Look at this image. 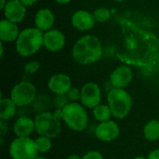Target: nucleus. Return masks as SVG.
<instances>
[{
  "instance_id": "obj_1",
  "label": "nucleus",
  "mask_w": 159,
  "mask_h": 159,
  "mask_svg": "<svg viewBox=\"0 0 159 159\" xmlns=\"http://www.w3.org/2000/svg\"><path fill=\"white\" fill-rule=\"evenodd\" d=\"M72 56L77 63L83 65L98 61L102 56V46L100 39L93 35L81 37L75 42Z\"/></svg>"
},
{
  "instance_id": "obj_2",
  "label": "nucleus",
  "mask_w": 159,
  "mask_h": 159,
  "mask_svg": "<svg viewBox=\"0 0 159 159\" xmlns=\"http://www.w3.org/2000/svg\"><path fill=\"white\" fill-rule=\"evenodd\" d=\"M42 46H44V34L36 27L22 30L16 40V50L21 57L36 53Z\"/></svg>"
},
{
  "instance_id": "obj_3",
  "label": "nucleus",
  "mask_w": 159,
  "mask_h": 159,
  "mask_svg": "<svg viewBox=\"0 0 159 159\" xmlns=\"http://www.w3.org/2000/svg\"><path fill=\"white\" fill-rule=\"evenodd\" d=\"M107 103L112 115L117 119L126 118L132 107V98L124 89H112L107 94Z\"/></svg>"
},
{
  "instance_id": "obj_4",
  "label": "nucleus",
  "mask_w": 159,
  "mask_h": 159,
  "mask_svg": "<svg viewBox=\"0 0 159 159\" xmlns=\"http://www.w3.org/2000/svg\"><path fill=\"white\" fill-rule=\"evenodd\" d=\"M63 122L74 131H83L89 123V116L82 104L77 102H69L62 108Z\"/></svg>"
},
{
  "instance_id": "obj_5",
  "label": "nucleus",
  "mask_w": 159,
  "mask_h": 159,
  "mask_svg": "<svg viewBox=\"0 0 159 159\" xmlns=\"http://www.w3.org/2000/svg\"><path fill=\"white\" fill-rule=\"evenodd\" d=\"M35 131L39 136L56 138L61 131V124L53 113L42 112L34 117Z\"/></svg>"
},
{
  "instance_id": "obj_6",
  "label": "nucleus",
  "mask_w": 159,
  "mask_h": 159,
  "mask_svg": "<svg viewBox=\"0 0 159 159\" xmlns=\"http://www.w3.org/2000/svg\"><path fill=\"white\" fill-rule=\"evenodd\" d=\"M9 156L12 159H34L38 151L34 140L30 137H17L9 144Z\"/></svg>"
},
{
  "instance_id": "obj_7",
  "label": "nucleus",
  "mask_w": 159,
  "mask_h": 159,
  "mask_svg": "<svg viewBox=\"0 0 159 159\" xmlns=\"http://www.w3.org/2000/svg\"><path fill=\"white\" fill-rule=\"evenodd\" d=\"M9 98L18 107L28 106L36 99V89L33 83L21 81L12 88Z\"/></svg>"
},
{
  "instance_id": "obj_8",
  "label": "nucleus",
  "mask_w": 159,
  "mask_h": 159,
  "mask_svg": "<svg viewBox=\"0 0 159 159\" xmlns=\"http://www.w3.org/2000/svg\"><path fill=\"white\" fill-rule=\"evenodd\" d=\"M81 90L80 102L84 107L89 109H94L101 104L102 101V91L100 87L93 82H89L85 84Z\"/></svg>"
},
{
  "instance_id": "obj_9",
  "label": "nucleus",
  "mask_w": 159,
  "mask_h": 159,
  "mask_svg": "<svg viewBox=\"0 0 159 159\" xmlns=\"http://www.w3.org/2000/svg\"><path fill=\"white\" fill-rule=\"evenodd\" d=\"M119 133L120 128L117 123L113 120L100 123L95 129L97 139L104 143H109L116 140L119 136Z\"/></svg>"
},
{
  "instance_id": "obj_10",
  "label": "nucleus",
  "mask_w": 159,
  "mask_h": 159,
  "mask_svg": "<svg viewBox=\"0 0 159 159\" xmlns=\"http://www.w3.org/2000/svg\"><path fill=\"white\" fill-rule=\"evenodd\" d=\"M133 78L132 70L127 65H121L116 68L110 75V83L116 89H125Z\"/></svg>"
},
{
  "instance_id": "obj_11",
  "label": "nucleus",
  "mask_w": 159,
  "mask_h": 159,
  "mask_svg": "<svg viewBox=\"0 0 159 159\" xmlns=\"http://www.w3.org/2000/svg\"><path fill=\"white\" fill-rule=\"evenodd\" d=\"M48 87L55 95H65L72 89V81L64 74H56L48 79Z\"/></svg>"
},
{
  "instance_id": "obj_12",
  "label": "nucleus",
  "mask_w": 159,
  "mask_h": 159,
  "mask_svg": "<svg viewBox=\"0 0 159 159\" xmlns=\"http://www.w3.org/2000/svg\"><path fill=\"white\" fill-rule=\"evenodd\" d=\"M25 14L26 7L20 0H9L4 7L5 18L13 23L20 22L24 19Z\"/></svg>"
},
{
  "instance_id": "obj_13",
  "label": "nucleus",
  "mask_w": 159,
  "mask_h": 159,
  "mask_svg": "<svg viewBox=\"0 0 159 159\" xmlns=\"http://www.w3.org/2000/svg\"><path fill=\"white\" fill-rule=\"evenodd\" d=\"M64 44L65 36L59 30L50 29L44 34V46L48 50L57 52L63 48Z\"/></svg>"
},
{
  "instance_id": "obj_14",
  "label": "nucleus",
  "mask_w": 159,
  "mask_h": 159,
  "mask_svg": "<svg viewBox=\"0 0 159 159\" xmlns=\"http://www.w3.org/2000/svg\"><path fill=\"white\" fill-rule=\"evenodd\" d=\"M71 22L75 29L79 31H88L94 27L96 21L93 14L87 10H77L73 14Z\"/></svg>"
},
{
  "instance_id": "obj_15",
  "label": "nucleus",
  "mask_w": 159,
  "mask_h": 159,
  "mask_svg": "<svg viewBox=\"0 0 159 159\" xmlns=\"http://www.w3.org/2000/svg\"><path fill=\"white\" fill-rule=\"evenodd\" d=\"M34 130V120L28 116L19 117L13 125V132L17 137H30Z\"/></svg>"
},
{
  "instance_id": "obj_16",
  "label": "nucleus",
  "mask_w": 159,
  "mask_h": 159,
  "mask_svg": "<svg viewBox=\"0 0 159 159\" xmlns=\"http://www.w3.org/2000/svg\"><path fill=\"white\" fill-rule=\"evenodd\" d=\"M54 15L48 8H42L38 10L34 17V23L36 28L42 32L49 31L54 24Z\"/></svg>"
},
{
  "instance_id": "obj_17",
  "label": "nucleus",
  "mask_w": 159,
  "mask_h": 159,
  "mask_svg": "<svg viewBox=\"0 0 159 159\" xmlns=\"http://www.w3.org/2000/svg\"><path fill=\"white\" fill-rule=\"evenodd\" d=\"M19 29L16 23L7 19L0 21V39L4 42H13L19 37Z\"/></svg>"
},
{
  "instance_id": "obj_18",
  "label": "nucleus",
  "mask_w": 159,
  "mask_h": 159,
  "mask_svg": "<svg viewBox=\"0 0 159 159\" xmlns=\"http://www.w3.org/2000/svg\"><path fill=\"white\" fill-rule=\"evenodd\" d=\"M17 105L10 98H0V119L7 121L16 114Z\"/></svg>"
},
{
  "instance_id": "obj_19",
  "label": "nucleus",
  "mask_w": 159,
  "mask_h": 159,
  "mask_svg": "<svg viewBox=\"0 0 159 159\" xmlns=\"http://www.w3.org/2000/svg\"><path fill=\"white\" fill-rule=\"evenodd\" d=\"M143 136L149 142L159 140V119H152L143 127Z\"/></svg>"
},
{
  "instance_id": "obj_20",
  "label": "nucleus",
  "mask_w": 159,
  "mask_h": 159,
  "mask_svg": "<svg viewBox=\"0 0 159 159\" xmlns=\"http://www.w3.org/2000/svg\"><path fill=\"white\" fill-rule=\"evenodd\" d=\"M92 110H93L92 114H93L94 118L97 121H99L100 123L109 121V120H111L110 119L111 116H113L111 109L108 106V104H100Z\"/></svg>"
},
{
  "instance_id": "obj_21",
  "label": "nucleus",
  "mask_w": 159,
  "mask_h": 159,
  "mask_svg": "<svg viewBox=\"0 0 159 159\" xmlns=\"http://www.w3.org/2000/svg\"><path fill=\"white\" fill-rule=\"evenodd\" d=\"M34 143H35L37 151L40 154H46L52 148L51 139L48 137L39 136L34 140Z\"/></svg>"
},
{
  "instance_id": "obj_22",
  "label": "nucleus",
  "mask_w": 159,
  "mask_h": 159,
  "mask_svg": "<svg viewBox=\"0 0 159 159\" xmlns=\"http://www.w3.org/2000/svg\"><path fill=\"white\" fill-rule=\"evenodd\" d=\"M93 17L95 19V21H97V22H105L110 19L111 12L109 9H107L105 7H100L94 11Z\"/></svg>"
},
{
  "instance_id": "obj_23",
  "label": "nucleus",
  "mask_w": 159,
  "mask_h": 159,
  "mask_svg": "<svg viewBox=\"0 0 159 159\" xmlns=\"http://www.w3.org/2000/svg\"><path fill=\"white\" fill-rule=\"evenodd\" d=\"M40 68V63L36 61H33L30 62H27L24 66V73L28 75H33L36 73Z\"/></svg>"
},
{
  "instance_id": "obj_24",
  "label": "nucleus",
  "mask_w": 159,
  "mask_h": 159,
  "mask_svg": "<svg viewBox=\"0 0 159 159\" xmlns=\"http://www.w3.org/2000/svg\"><path fill=\"white\" fill-rule=\"evenodd\" d=\"M66 95L68 97V100L71 102H77L78 101H80V98H81V90L76 88H72L67 92Z\"/></svg>"
},
{
  "instance_id": "obj_25",
  "label": "nucleus",
  "mask_w": 159,
  "mask_h": 159,
  "mask_svg": "<svg viewBox=\"0 0 159 159\" xmlns=\"http://www.w3.org/2000/svg\"><path fill=\"white\" fill-rule=\"evenodd\" d=\"M69 100H68V97L67 95H56V98H55V105L57 108H60V109H62L64 108L69 102Z\"/></svg>"
},
{
  "instance_id": "obj_26",
  "label": "nucleus",
  "mask_w": 159,
  "mask_h": 159,
  "mask_svg": "<svg viewBox=\"0 0 159 159\" xmlns=\"http://www.w3.org/2000/svg\"><path fill=\"white\" fill-rule=\"evenodd\" d=\"M82 159H103V157L98 151H89L82 157Z\"/></svg>"
},
{
  "instance_id": "obj_27",
  "label": "nucleus",
  "mask_w": 159,
  "mask_h": 159,
  "mask_svg": "<svg viewBox=\"0 0 159 159\" xmlns=\"http://www.w3.org/2000/svg\"><path fill=\"white\" fill-rule=\"evenodd\" d=\"M8 130V125L5 120H1L0 122V134L2 137H4V135L7 132Z\"/></svg>"
},
{
  "instance_id": "obj_28",
  "label": "nucleus",
  "mask_w": 159,
  "mask_h": 159,
  "mask_svg": "<svg viewBox=\"0 0 159 159\" xmlns=\"http://www.w3.org/2000/svg\"><path fill=\"white\" fill-rule=\"evenodd\" d=\"M148 159H159V148L151 151L147 157Z\"/></svg>"
},
{
  "instance_id": "obj_29",
  "label": "nucleus",
  "mask_w": 159,
  "mask_h": 159,
  "mask_svg": "<svg viewBox=\"0 0 159 159\" xmlns=\"http://www.w3.org/2000/svg\"><path fill=\"white\" fill-rule=\"evenodd\" d=\"M25 7H31L33 6L34 3H36L37 0H20Z\"/></svg>"
},
{
  "instance_id": "obj_30",
  "label": "nucleus",
  "mask_w": 159,
  "mask_h": 159,
  "mask_svg": "<svg viewBox=\"0 0 159 159\" xmlns=\"http://www.w3.org/2000/svg\"><path fill=\"white\" fill-rule=\"evenodd\" d=\"M53 114H54V116H55L58 119H61V118H62V109L57 108Z\"/></svg>"
},
{
  "instance_id": "obj_31",
  "label": "nucleus",
  "mask_w": 159,
  "mask_h": 159,
  "mask_svg": "<svg viewBox=\"0 0 159 159\" xmlns=\"http://www.w3.org/2000/svg\"><path fill=\"white\" fill-rule=\"evenodd\" d=\"M66 159H82V157L77 155H70L69 157H66Z\"/></svg>"
},
{
  "instance_id": "obj_32",
  "label": "nucleus",
  "mask_w": 159,
  "mask_h": 159,
  "mask_svg": "<svg viewBox=\"0 0 159 159\" xmlns=\"http://www.w3.org/2000/svg\"><path fill=\"white\" fill-rule=\"evenodd\" d=\"M55 1L59 4H67V3L71 2V0H55Z\"/></svg>"
},
{
  "instance_id": "obj_33",
  "label": "nucleus",
  "mask_w": 159,
  "mask_h": 159,
  "mask_svg": "<svg viewBox=\"0 0 159 159\" xmlns=\"http://www.w3.org/2000/svg\"><path fill=\"white\" fill-rule=\"evenodd\" d=\"M7 3V2H6V0H1V7H0V8H4Z\"/></svg>"
},
{
  "instance_id": "obj_34",
  "label": "nucleus",
  "mask_w": 159,
  "mask_h": 159,
  "mask_svg": "<svg viewBox=\"0 0 159 159\" xmlns=\"http://www.w3.org/2000/svg\"><path fill=\"white\" fill-rule=\"evenodd\" d=\"M0 46H1V52H0V55H1V57L3 56V52H4V48H3V44L1 43L0 44Z\"/></svg>"
},
{
  "instance_id": "obj_35",
  "label": "nucleus",
  "mask_w": 159,
  "mask_h": 159,
  "mask_svg": "<svg viewBox=\"0 0 159 159\" xmlns=\"http://www.w3.org/2000/svg\"><path fill=\"white\" fill-rule=\"evenodd\" d=\"M133 159H148V158H147V157H141V156H140V157H134Z\"/></svg>"
},
{
  "instance_id": "obj_36",
  "label": "nucleus",
  "mask_w": 159,
  "mask_h": 159,
  "mask_svg": "<svg viewBox=\"0 0 159 159\" xmlns=\"http://www.w3.org/2000/svg\"><path fill=\"white\" fill-rule=\"evenodd\" d=\"M34 159H47L46 157H35Z\"/></svg>"
},
{
  "instance_id": "obj_37",
  "label": "nucleus",
  "mask_w": 159,
  "mask_h": 159,
  "mask_svg": "<svg viewBox=\"0 0 159 159\" xmlns=\"http://www.w3.org/2000/svg\"><path fill=\"white\" fill-rule=\"evenodd\" d=\"M116 1H117V2H123V1H125V0H116Z\"/></svg>"
}]
</instances>
